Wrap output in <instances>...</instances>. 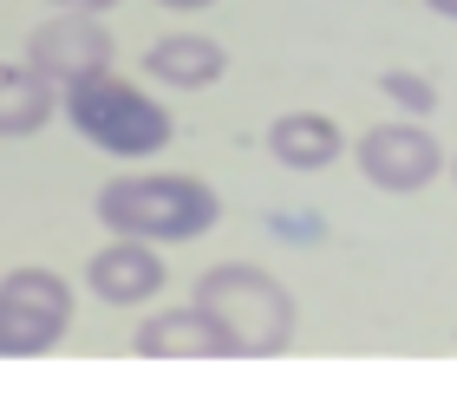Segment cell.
<instances>
[{"mask_svg": "<svg viewBox=\"0 0 457 405\" xmlns=\"http://www.w3.org/2000/svg\"><path fill=\"white\" fill-rule=\"evenodd\" d=\"M196 308L216 321L228 359H275L295 340V294L275 274L248 268V262H222L196 282Z\"/></svg>", "mask_w": 457, "mask_h": 405, "instance_id": "cell-1", "label": "cell"}, {"mask_svg": "<svg viewBox=\"0 0 457 405\" xmlns=\"http://www.w3.org/2000/svg\"><path fill=\"white\" fill-rule=\"evenodd\" d=\"M98 223L112 236L196 242L222 223V197L203 177H118L98 190Z\"/></svg>", "mask_w": 457, "mask_h": 405, "instance_id": "cell-2", "label": "cell"}, {"mask_svg": "<svg viewBox=\"0 0 457 405\" xmlns=\"http://www.w3.org/2000/svg\"><path fill=\"white\" fill-rule=\"evenodd\" d=\"M66 118L79 138H92L98 151L112 157H157L170 144V112L144 92V85L118 79V72H92V79H72L66 85Z\"/></svg>", "mask_w": 457, "mask_h": 405, "instance_id": "cell-3", "label": "cell"}, {"mask_svg": "<svg viewBox=\"0 0 457 405\" xmlns=\"http://www.w3.org/2000/svg\"><path fill=\"white\" fill-rule=\"evenodd\" d=\"M72 327V288L53 268H13L0 282V359H39Z\"/></svg>", "mask_w": 457, "mask_h": 405, "instance_id": "cell-4", "label": "cell"}, {"mask_svg": "<svg viewBox=\"0 0 457 405\" xmlns=\"http://www.w3.org/2000/svg\"><path fill=\"white\" fill-rule=\"evenodd\" d=\"M360 170L372 190H392V197H411V190H425L431 177L445 170V151L438 138L425 131V124H372V131L360 138Z\"/></svg>", "mask_w": 457, "mask_h": 405, "instance_id": "cell-5", "label": "cell"}, {"mask_svg": "<svg viewBox=\"0 0 457 405\" xmlns=\"http://www.w3.org/2000/svg\"><path fill=\"white\" fill-rule=\"evenodd\" d=\"M27 66L33 72H46L53 85H72V79H92V72H105L112 66V33L98 27L92 13H53L46 27H33L27 39Z\"/></svg>", "mask_w": 457, "mask_h": 405, "instance_id": "cell-6", "label": "cell"}, {"mask_svg": "<svg viewBox=\"0 0 457 405\" xmlns=\"http://www.w3.org/2000/svg\"><path fill=\"white\" fill-rule=\"evenodd\" d=\"M86 274H92L98 301L137 308V301H151V294L163 288V255H157V242H144V236H118V242H105L86 262Z\"/></svg>", "mask_w": 457, "mask_h": 405, "instance_id": "cell-7", "label": "cell"}, {"mask_svg": "<svg viewBox=\"0 0 457 405\" xmlns=\"http://www.w3.org/2000/svg\"><path fill=\"white\" fill-rule=\"evenodd\" d=\"M137 359H228L216 321L203 308H177V314H157V321L137 327Z\"/></svg>", "mask_w": 457, "mask_h": 405, "instance_id": "cell-8", "label": "cell"}, {"mask_svg": "<svg viewBox=\"0 0 457 405\" xmlns=\"http://www.w3.org/2000/svg\"><path fill=\"white\" fill-rule=\"evenodd\" d=\"M144 72L177 85V92H203V85H216L228 72V53L210 33H170V39H157V46L144 53Z\"/></svg>", "mask_w": 457, "mask_h": 405, "instance_id": "cell-9", "label": "cell"}, {"mask_svg": "<svg viewBox=\"0 0 457 405\" xmlns=\"http://www.w3.org/2000/svg\"><path fill=\"white\" fill-rule=\"evenodd\" d=\"M268 157L281 170H327L340 157V124L320 112H287L268 124Z\"/></svg>", "mask_w": 457, "mask_h": 405, "instance_id": "cell-10", "label": "cell"}, {"mask_svg": "<svg viewBox=\"0 0 457 405\" xmlns=\"http://www.w3.org/2000/svg\"><path fill=\"white\" fill-rule=\"evenodd\" d=\"M59 112V92L33 66H0V138H33Z\"/></svg>", "mask_w": 457, "mask_h": 405, "instance_id": "cell-11", "label": "cell"}, {"mask_svg": "<svg viewBox=\"0 0 457 405\" xmlns=\"http://www.w3.org/2000/svg\"><path fill=\"white\" fill-rule=\"evenodd\" d=\"M379 92H386L392 105H405L411 118H431V112H438V85L419 79V72H405V66H392V72L379 79Z\"/></svg>", "mask_w": 457, "mask_h": 405, "instance_id": "cell-12", "label": "cell"}, {"mask_svg": "<svg viewBox=\"0 0 457 405\" xmlns=\"http://www.w3.org/2000/svg\"><path fill=\"white\" fill-rule=\"evenodd\" d=\"M59 7H79V13H105V7H118V0H59Z\"/></svg>", "mask_w": 457, "mask_h": 405, "instance_id": "cell-13", "label": "cell"}, {"mask_svg": "<svg viewBox=\"0 0 457 405\" xmlns=\"http://www.w3.org/2000/svg\"><path fill=\"white\" fill-rule=\"evenodd\" d=\"M157 7H177V13H196V7H216V0H157Z\"/></svg>", "mask_w": 457, "mask_h": 405, "instance_id": "cell-14", "label": "cell"}, {"mask_svg": "<svg viewBox=\"0 0 457 405\" xmlns=\"http://www.w3.org/2000/svg\"><path fill=\"white\" fill-rule=\"evenodd\" d=\"M431 13H445V20H457V0H425Z\"/></svg>", "mask_w": 457, "mask_h": 405, "instance_id": "cell-15", "label": "cell"}, {"mask_svg": "<svg viewBox=\"0 0 457 405\" xmlns=\"http://www.w3.org/2000/svg\"><path fill=\"white\" fill-rule=\"evenodd\" d=\"M451 177H457V157H451Z\"/></svg>", "mask_w": 457, "mask_h": 405, "instance_id": "cell-16", "label": "cell"}]
</instances>
